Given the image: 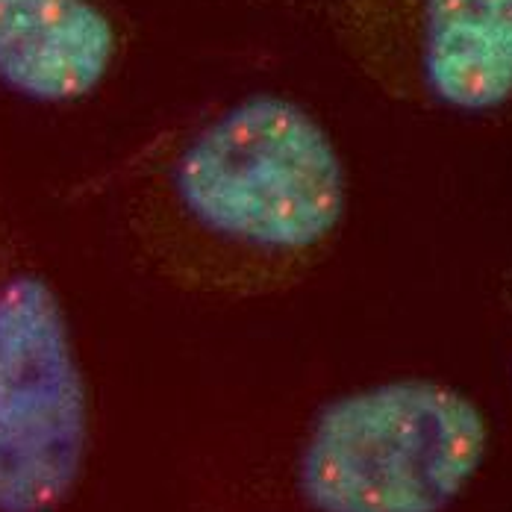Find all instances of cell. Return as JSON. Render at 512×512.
Instances as JSON below:
<instances>
[{
  "label": "cell",
  "mask_w": 512,
  "mask_h": 512,
  "mask_svg": "<svg viewBox=\"0 0 512 512\" xmlns=\"http://www.w3.org/2000/svg\"><path fill=\"white\" fill-rule=\"evenodd\" d=\"M483 407L436 377L336 395L309 421L295 486L312 512H445L489 457Z\"/></svg>",
  "instance_id": "obj_2"
},
{
  "label": "cell",
  "mask_w": 512,
  "mask_h": 512,
  "mask_svg": "<svg viewBox=\"0 0 512 512\" xmlns=\"http://www.w3.org/2000/svg\"><path fill=\"white\" fill-rule=\"evenodd\" d=\"M92 445L89 386L45 271L0 259V512H59Z\"/></svg>",
  "instance_id": "obj_3"
},
{
  "label": "cell",
  "mask_w": 512,
  "mask_h": 512,
  "mask_svg": "<svg viewBox=\"0 0 512 512\" xmlns=\"http://www.w3.org/2000/svg\"><path fill=\"white\" fill-rule=\"evenodd\" d=\"M333 21L395 98L454 115L512 103V0H339Z\"/></svg>",
  "instance_id": "obj_4"
},
{
  "label": "cell",
  "mask_w": 512,
  "mask_h": 512,
  "mask_svg": "<svg viewBox=\"0 0 512 512\" xmlns=\"http://www.w3.org/2000/svg\"><path fill=\"white\" fill-rule=\"evenodd\" d=\"M118 51V27L98 0H0V86L24 101L92 98Z\"/></svg>",
  "instance_id": "obj_5"
},
{
  "label": "cell",
  "mask_w": 512,
  "mask_h": 512,
  "mask_svg": "<svg viewBox=\"0 0 512 512\" xmlns=\"http://www.w3.org/2000/svg\"><path fill=\"white\" fill-rule=\"evenodd\" d=\"M348 168L301 103L251 95L192 130L121 209L136 262L162 286L218 304L304 286L348 218Z\"/></svg>",
  "instance_id": "obj_1"
}]
</instances>
